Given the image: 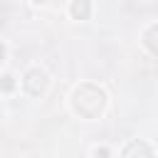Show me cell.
I'll use <instances>...</instances> for the list:
<instances>
[{"instance_id": "ba28073f", "label": "cell", "mask_w": 158, "mask_h": 158, "mask_svg": "<svg viewBox=\"0 0 158 158\" xmlns=\"http://www.w3.org/2000/svg\"><path fill=\"white\" fill-rule=\"evenodd\" d=\"M2 57H5V44L0 42V59H2Z\"/></svg>"}, {"instance_id": "7a4b0ae2", "label": "cell", "mask_w": 158, "mask_h": 158, "mask_svg": "<svg viewBox=\"0 0 158 158\" xmlns=\"http://www.w3.org/2000/svg\"><path fill=\"white\" fill-rule=\"evenodd\" d=\"M22 84H25V89H27L32 96H40V94L44 91V86H47V77H44L42 69H30V72L25 74Z\"/></svg>"}, {"instance_id": "6da1fadb", "label": "cell", "mask_w": 158, "mask_h": 158, "mask_svg": "<svg viewBox=\"0 0 158 158\" xmlns=\"http://www.w3.org/2000/svg\"><path fill=\"white\" fill-rule=\"evenodd\" d=\"M104 101H106L104 91L99 86H94V84H81L74 91V109L86 118H94L104 109Z\"/></svg>"}, {"instance_id": "8992f818", "label": "cell", "mask_w": 158, "mask_h": 158, "mask_svg": "<svg viewBox=\"0 0 158 158\" xmlns=\"http://www.w3.org/2000/svg\"><path fill=\"white\" fill-rule=\"evenodd\" d=\"M0 89H2V91H12V89H15V79H12L10 74L0 77Z\"/></svg>"}, {"instance_id": "3957f363", "label": "cell", "mask_w": 158, "mask_h": 158, "mask_svg": "<svg viewBox=\"0 0 158 158\" xmlns=\"http://www.w3.org/2000/svg\"><path fill=\"white\" fill-rule=\"evenodd\" d=\"M121 158H153V151L148 148V143L143 141H131L126 148H123V156Z\"/></svg>"}, {"instance_id": "277c9868", "label": "cell", "mask_w": 158, "mask_h": 158, "mask_svg": "<svg viewBox=\"0 0 158 158\" xmlns=\"http://www.w3.org/2000/svg\"><path fill=\"white\" fill-rule=\"evenodd\" d=\"M143 42H146V47H148L153 54H158V25H151V27L146 30Z\"/></svg>"}, {"instance_id": "5b68a950", "label": "cell", "mask_w": 158, "mask_h": 158, "mask_svg": "<svg viewBox=\"0 0 158 158\" xmlns=\"http://www.w3.org/2000/svg\"><path fill=\"white\" fill-rule=\"evenodd\" d=\"M89 12H91V5H89V2H74V5H72V15L79 17V20H86Z\"/></svg>"}, {"instance_id": "52a82bcc", "label": "cell", "mask_w": 158, "mask_h": 158, "mask_svg": "<svg viewBox=\"0 0 158 158\" xmlns=\"http://www.w3.org/2000/svg\"><path fill=\"white\" fill-rule=\"evenodd\" d=\"M96 156H101V158H106V156H109V151H106V148H101V151H96Z\"/></svg>"}]
</instances>
